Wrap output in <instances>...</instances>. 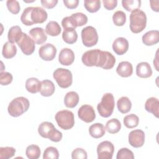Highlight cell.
Masks as SVG:
<instances>
[{"label": "cell", "mask_w": 159, "mask_h": 159, "mask_svg": "<svg viewBox=\"0 0 159 159\" xmlns=\"http://www.w3.org/2000/svg\"><path fill=\"white\" fill-rule=\"evenodd\" d=\"M55 118L58 125L63 130H69L74 126V114L70 111H60L57 112Z\"/></svg>", "instance_id": "obj_6"}, {"label": "cell", "mask_w": 159, "mask_h": 159, "mask_svg": "<svg viewBox=\"0 0 159 159\" xmlns=\"http://www.w3.org/2000/svg\"><path fill=\"white\" fill-rule=\"evenodd\" d=\"M84 6L88 12L94 13L101 8V1L99 0H85Z\"/></svg>", "instance_id": "obj_35"}, {"label": "cell", "mask_w": 159, "mask_h": 159, "mask_svg": "<svg viewBox=\"0 0 159 159\" xmlns=\"http://www.w3.org/2000/svg\"><path fill=\"white\" fill-rule=\"evenodd\" d=\"M61 25L64 30L65 29H75L76 28L71 16H66L61 20Z\"/></svg>", "instance_id": "obj_45"}, {"label": "cell", "mask_w": 159, "mask_h": 159, "mask_svg": "<svg viewBox=\"0 0 159 159\" xmlns=\"http://www.w3.org/2000/svg\"><path fill=\"white\" fill-rule=\"evenodd\" d=\"M115 107L114 98L112 93L104 94L99 103L97 106V109L101 117H108L111 116Z\"/></svg>", "instance_id": "obj_5"}, {"label": "cell", "mask_w": 159, "mask_h": 159, "mask_svg": "<svg viewBox=\"0 0 159 159\" xmlns=\"http://www.w3.org/2000/svg\"><path fill=\"white\" fill-rule=\"evenodd\" d=\"M17 53V47L16 46L12 43L8 42H6L3 47L2 50V56L7 59L13 58Z\"/></svg>", "instance_id": "obj_27"}, {"label": "cell", "mask_w": 159, "mask_h": 159, "mask_svg": "<svg viewBox=\"0 0 159 159\" xmlns=\"http://www.w3.org/2000/svg\"><path fill=\"white\" fill-rule=\"evenodd\" d=\"M59 157V152L57 148L53 147H47L43 154V159H58Z\"/></svg>", "instance_id": "obj_38"}, {"label": "cell", "mask_w": 159, "mask_h": 159, "mask_svg": "<svg viewBox=\"0 0 159 159\" xmlns=\"http://www.w3.org/2000/svg\"><path fill=\"white\" fill-rule=\"evenodd\" d=\"M105 128L109 134H116L120 130L121 124L118 119L113 118L106 122Z\"/></svg>", "instance_id": "obj_31"}, {"label": "cell", "mask_w": 159, "mask_h": 159, "mask_svg": "<svg viewBox=\"0 0 159 159\" xmlns=\"http://www.w3.org/2000/svg\"><path fill=\"white\" fill-rule=\"evenodd\" d=\"M63 3L67 8L73 9L77 7L79 4V1L78 0H63Z\"/></svg>", "instance_id": "obj_48"}, {"label": "cell", "mask_w": 159, "mask_h": 159, "mask_svg": "<svg viewBox=\"0 0 159 159\" xmlns=\"http://www.w3.org/2000/svg\"><path fill=\"white\" fill-rule=\"evenodd\" d=\"M139 123V119L137 116L134 114L127 115L124 118V124L129 129L136 127Z\"/></svg>", "instance_id": "obj_34"}, {"label": "cell", "mask_w": 159, "mask_h": 159, "mask_svg": "<svg viewBox=\"0 0 159 159\" xmlns=\"http://www.w3.org/2000/svg\"><path fill=\"white\" fill-rule=\"evenodd\" d=\"M136 74L139 77L142 78L150 77L152 75V70L149 63L145 61L138 63L136 66Z\"/></svg>", "instance_id": "obj_19"}, {"label": "cell", "mask_w": 159, "mask_h": 159, "mask_svg": "<svg viewBox=\"0 0 159 159\" xmlns=\"http://www.w3.org/2000/svg\"><path fill=\"white\" fill-rule=\"evenodd\" d=\"M87 157L86 152L82 148H76L71 152L73 159H86Z\"/></svg>", "instance_id": "obj_44"}, {"label": "cell", "mask_w": 159, "mask_h": 159, "mask_svg": "<svg viewBox=\"0 0 159 159\" xmlns=\"http://www.w3.org/2000/svg\"><path fill=\"white\" fill-rule=\"evenodd\" d=\"M29 35L35 43L38 45L43 43L47 39L45 30L42 27L32 28L29 31Z\"/></svg>", "instance_id": "obj_17"}, {"label": "cell", "mask_w": 159, "mask_h": 159, "mask_svg": "<svg viewBox=\"0 0 159 159\" xmlns=\"http://www.w3.org/2000/svg\"><path fill=\"white\" fill-rule=\"evenodd\" d=\"M112 49L117 55H124L129 49L128 40L124 37H117L113 42Z\"/></svg>", "instance_id": "obj_16"}, {"label": "cell", "mask_w": 159, "mask_h": 159, "mask_svg": "<svg viewBox=\"0 0 159 159\" xmlns=\"http://www.w3.org/2000/svg\"><path fill=\"white\" fill-rule=\"evenodd\" d=\"M40 147L37 145H30L25 150V154L29 159H37L40 156Z\"/></svg>", "instance_id": "obj_33"}, {"label": "cell", "mask_w": 159, "mask_h": 159, "mask_svg": "<svg viewBox=\"0 0 159 159\" xmlns=\"http://www.w3.org/2000/svg\"><path fill=\"white\" fill-rule=\"evenodd\" d=\"M16 153V149L11 147L0 148V158L8 159L12 157Z\"/></svg>", "instance_id": "obj_39"}, {"label": "cell", "mask_w": 159, "mask_h": 159, "mask_svg": "<svg viewBox=\"0 0 159 159\" xmlns=\"http://www.w3.org/2000/svg\"><path fill=\"white\" fill-rule=\"evenodd\" d=\"M42 5L47 9L53 8L58 3L57 0H41Z\"/></svg>", "instance_id": "obj_47"}, {"label": "cell", "mask_w": 159, "mask_h": 159, "mask_svg": "<svg viewBox=\"0 0 159 159\" xmlns=\"http://www.w3.org/2000/svg\"><path fill=\"white\" fill-rule=\"evenodd\" d=\"M70 16L76 27L83 26L88 22V17L82 12H76L71 14Z\"/></svg>", "instance_id": "obj_36"}, {"label": "cell", "mask_w": 159, "mask_h": 159, "mask_svg": "<svg viewBox=\"0 0 159 159\" xmlns=\"http://www.w3.org/2000/svg\"><path fill=\"white\" fill-rule=\"evenodd\" d=\"M158 50L157 52V53H156V56H155V60H153V65H155V68L157 71H158Z\"/></svg>", "instance_id": "obj_50"}, {"label": "cell", "mask_w": 159, "mask_h": 159, "mask_svg": "<svg viewBox=\"0 0 159 159\" xmlns=\"http://www.w3.org/2000/svg\"><path fill=\"white\" fill-rule=\"evenodd\" d=\"M55 90V84L52 81L48 80H45L41 81L40 93L42 96L45 97L50 96L54 93Z\"/></svg>", "instance_id": "obj_22"}, {"label": "cell", "mask_w": 159, "mask_h": 159, "mask_svg": "<svg viewBox=\"0 0 159 159\" xmlns=\"http://www.w3.org/2000/svg\"><path fill=\"white\" fill-rule=\"evenodd\" d=\"M78 116L79 118L86 122L89 123L93 122L96 118V114L93 106L84 104L81 106L78 111Z\"/></svg>", "instance_id": "obj_12"}, {"label": "cell", "mask_w": 159, "mask_h": 159, "mask_svg": "<svg viewBox=\"0 0 159 159\" xmlns=\"http://www.w3.org/2000/svg\"><path fill=\"white\" fill-rule=\"evenodd\" d=\"M29 106V101L26 98L17 97L10 102L7 107V111L10 116L17 117L27 111Z\"/></svg>", "instance_id": "obj_4"}, {"label": "cell", "mask_w": 159, "mask_h": 159, "mask_svg": "<svg viewBox=\"0 0 159 159\" xmlns=\"http://www.w3.org/2000/svg\"><path fill=\"white\" fill-rule=\"evenodd\" d=\"M6 6L9 11L13 14H17L20 11V7L17 1L8 0L6 2Z\"/></svg>", "instance_id": "obj_41"}, {"label": "cell", "mask_w": 159, "mask_h": 159, "mask_svg": "<svg viewBox=\"0 0 159 159\" xmlns=\"http://www.w3.org/2000/svg\"><path fill=\"white\" fill-rule=\"evenodd\" d=\"M89 133L92 137L99 139L105 135L106 128L101 123H95L89 127Z\"/></svg>", "instance_id": "obj_23"}, {"label": "cell", "mask_w": 159, "mask_h": 159, "mask_svg": "<svg viewBox=\"0 0 159 159\" xmlns=\"http://www.w3.org/2000/svg\"><path fill=\"white\" fill-rule=\"evenodd\" d=\"M81 61L87 66H95L104 70H110L116 63V58L109 52L93 49L83 54Z\"/></svg>", "instance_id": "obj_1"}, {"label": "cell", "mask_w": 159, "mask_h": 159, "mask_svg": "<svg viewBox=\"0 0 159 159\" xmlns=\"http://www.w3.org/2000/svg\"><path fill=\"white\" fill-rule=\"evenodd\" d=\"M48 14L45 9L40 7H30V20L33 24L43 23Z\"/></svg>", "instance_id": "obj_14"}, {"label": "cell", "mask_w": 159, "mask_h": 159, "mask_svg": "<svg viewBox=\"0 0 159 159\" xmlns=\"http://www.w3.org/2000/svg\"><path fill=\"white\" fill-rule=\"evenodd\" d=\"M20 20L23 24L27 26L33 25L30 20V7L25 8L20 16Z\"/></svg>", "instance_id": "obj_42"}, {"label": "cell", "mask_w": 159, "mask_h": 159, "mask_svg": "<svg viewBox=\"0 0 159 159\" xmlns=\"http://www.w3.org/2000/svg\"><path fill=\"white\" fill-rule=\"evenodd\" d=\"M150 7L153 11L155 12L159 11V7H158L159 1H150Z\"/></svg>", "instance_id": "obj_49"}, {"label": "cell", "mask_w": 159, "mask_h": 159, "mask_svg": "<svg viewBox=\"0 0 159 159\" xmlns=\"http://www.w3.org/2000/svg\"><path fill=\"white\" fill-rule=\"evenodd\" d=\"M57 53L56 47L52 43H46L42 45L39 50V57L45 61L53 60Z\"/></svg>", "instance_id": "obj_13"}, {"label": "cell", "mask_w": 159, "mask_h": 159, "mask_svg": "<svg viewBox=\"0 0 159 159\" xmlns=\"http://www.w3.org/2000/svg\"><path fill=\"white\" fill-rule=\"evenodd\" d=\"M114 152V146L112 142L106 140L101 142L97 147L98 159H111Z\"/></svg>", "instance_id": "obj_9"}, {"label": "cell", "mask_w": 159, "mask_h": 159, "mask_svg": "<svg viewBox=\"0 0 159 159\" xmlns=\"http://www.w3.org/2000/svg\"><path fill=\"white\" fill-rule=\"evenodd\" d=\"M142 42L147 46H152L159 42L158 30H150L146 32L142 38Z\"/></svg>", "instance_id": "obj_20"}, {"label": "cell", "mask_w": 159, "mask_h": 159, "mask_svg": "<svg viewBox=\"0 0 159 159\" xmlns=\"http://www.w3.org/2000/svg\"><path fill=\"white\" fill-rule=\"evenodd\" d=\"M62 39L68 44L75 43L78 39V34L75 29H65L62 33Z\"/></svg>", "instance_id": "obj_29"}, {"label": "cell", "mask_w": 159, "mask_h": 159, "mask_svg": "<svg viewBox=\"0 0 159 159\" xmlns=\"http://www.w3.org/2000/svg\"><path fill=\"white\" fill-rule=\"evenodd\" d=\"M61 27L56 21H50L45 27V32L52 37L58 36L61 32Z\"/></svg>", "instance_id": "obj_30"}, {"label": "cell", "mask_w": 159, "mask_h": 159, "mask_svg": "<svg viewBox=\"0 0 159 159\" xmlns=\"http://www.w3.org/2000/svg\"><path fill=\"white\" fill-rule=\"evenodd\" d=\"M102 3L104 7L107 10H112L116 7L117 5V0H103Z\"/></svg>", "instance_id": "obj_46"}, {"label": "cell", "mask_w": 159, "mask_h": 159, "mask_svg": "<svg viewBox=\"0 0 159 159\" xmlns=\"http://www.w3.org/2000/svg\"><path fill=\"white\" fill-rule=\"evenodd\" d=\"M147 16L145 13L139 9L132 11L130 15V29L132 32L138 34L146 27Z\"/></svg>", "instance_id": "obj_3"}, {"label": "cell", "mask_w": 159, "mask_h": 159, "mask_svg": "<svg viewBox=\"0 0 159 159\" xmlns=\"http://www.w3.org/2000/svg\"><path fill=\"white\" fill-rule=\"evenodd\" d=\"M17 44L20 47L22 53L25 55H32L35 48V42L32 38L25 33H23L22 37L17 42Z\"/></svg>", "instance_id": "obj_10"}, {"label": "cell", "mask_w": 159, "mask_h": 159, "mask_svg": "<svg viewBox=\"0 0 159 159\" xmlns=\"http://www.w3.org/2000/svg\"><path fill=\"white\" fill-rule=\"evenodd\" d=\"M112 20L116 26H123L126 22V14L122 11H116L112 16Z\"/></svg>", "instance_id": "obj_37"}, {"label": "cell", "mask_w": 159, "mask_h": 159, "mask_svg": "<svg viewBox=\"0 0 159 159\" xmlns=\"http://www.w3.org/2000/svg\"><path fill=\"white\" fill-rule=\"evenodd\" d=\"M75 60V54L73 50L68 48H64L61 50L58 55V61L62 65L69 66Z\"/></svg>", "instance_id": "obj_15"}, {"label": "cell", "mask_w": 159, "mask_h": 159, "mask_svg": "<svg viewBox=\"0 0 159 159\" xmlns=\"http://www.w3.org/2000/svg\"><path fill=\"white\" fill-rule=\"evenodd\" d=\"M117 159H134V155L133 152L127 148H120L117 153Z\"/></svg>", "instance_id": "obj_40"}, {"label": "cell", "mask_w": 159, "mask_h": 159, "mask_svg": "<svg viewBox=\"0 0 159 159\" xmlns=\"http://www.w3.org/2000/svg\"><path fill=\"white\" fill-rule=\"evenodd\" d=\"M53 76L58 85L61 88H67L72 84L73 75L68 69L58 68L53 71Z\"/></svg>", "instance_id": "obj_7"}, {"label": "cell", "mask_w": 159, "mask_h": 159, "mask_svg": "<svg viewBox=\"0 0 159 159\" xmlns=\"http://www.w3.org/2000/svg\"><path fill=\"white\" fill-rule=\"evenodd\" d=\"M41 88V81L36 78H29L25 82V89L30 93L35 94L40 92Z\"/></svg>", "instance_id": "obj_24"}, {"label": "cell", "mask_w": 159, "mask_h": 159, "mask_svg": "<svg viewBox=\"0 0 159 159\" xmlns=\"http://www.w3.org/2000/svg\"><path fill=\"white\" fill-rule=\"evenodd\" d=\"M129 144L134 148H139L143 145L145 142V133L140 129L132 130L128 136Z\"/></svg>", "instance_id": "obj_11"}, {"label": "cell", "mask_w": 159, "mask_h": 159, "mask_svg": "<svg viewBox=\"0 0 159 159\" xmlns=\"http://www.w3.org/2000/svg\"><path fill=\"white\" fill-rule=\"evenodd\" d=\"M38 132L43 138L48 139L54 142H60L63 137L62 133L58 130L52 122L47 121L43 122L39 125Z\"/></svg>", "instance_id": "obj_2"}, {"label": "cell", "mask_w": 159, "mask_h": 159, "mask_svg": "<svg viewBox=\"0 0 159 159\" xmlns=\"http://www.w3.org/2000/svg\"><path fill=\"white\" fill-rule=\"evenodd\" d=\"M81 35L82 42L87 47L94 46L98 42V32L93 26H87L83 28Z\"/></svg>", "instance_id": "obj_8"}, {"label": "cell", "mask_w": 159, "mask_h": 159, "mask_svg": "<svg viewBox=\"0 0 159 159\" xmlns=\"http://www.w3.org/2000/svg\"><path fill=\"white\" fill-rule=\"evenodd\" d=\"M79 102V96L75 91H70L66 94L64 98V104L68 108H73Z\"/></svg>", "instance_id": "obj_25"}, {"label": "cell", "mask_w": 159, "mask_h": 159, "mask_svg": "<svg viewBox=\"0 0 159 159\" xmlns=\"http://www.w3.org/2000/svg\"><path fill=\"white\" fill-rule=\"evenodd\" d=\"M23 33L21 28L18 25H15L11 27L8 32L7 34V39L9 42L11 43H15L17 42L20 38L22 37Z\"/></svg>", "instance_id": "obj_26"}, {"label": "cell", "mask_w": 159, "mask_h": 159, "mask_svg": "<svg viewBox=\"0 0 159 159\" xmlns=\"http://www.w3.org/2000/svg\"><path fill=\"white\" fill-rule=\"evenodd\" d=\"M116 72L121 77L127 78L130 76L133 73L132 65L127 61H121L116 68Z\"/></svg>", "instance_id": "obj_18"}, {"label": "cell", "mask_w": 159, "mask_h": 159, "mask_svg": "<svg viewBox=\"0 0 159 159\" xmlns=\"http://www.w3.org/2000/svg\"><path fill=\"white\" fill-rule=\"evenodd\" d=\"M145 110L153 114L156 117H158V110H159V101L157 98L151 97L147 99L145 103Z\"/></svg>", "instance_id": "obj_21"}, {"label": "cell", "mask_w": 159, "mask_h": 159, "mask_svg": "<svg viewBox=\"0 0 159 159\" xmlns=\"http://www.w3.org/2000/svg\"><path fill=\"white\" fill-rule=\"evenodd\" d=\"M117 106L119 112L122 114H126L130 111L132 102L129 98L122 96L118 99L117 102Z\"/></svg>", "instance_id": "obj_28"}, {"label": "cell", "mask_w": 159, "mask_h": 159, "mask_svg": "<svg viewBox=\"0 0 159 159\" xmlns=\"http://www.w3.org/2000/svg\"><path fill=\"white\" fill-rule=\"evenodd\" d=\"M13 80L11 73L6 71H1L0 74V83L2 86L9 84Z\"/></svg>", "instance_id": "obj_43"}, {"label": "cell", "mask_w": 159, "mask_h": 159, "mask_svg": "<svg viewBox=\"0 0 159 159\" xmlns=\"http://www.w3.org/2000/svg\"><path fill=\"white\" fill-rule=\"evenodd\" d=\"M122 7L127 11L132 12L136 9H139L141 6L140 0H122Z\"/></svg>", "instance_id": "obj_32"}]
</instances>
